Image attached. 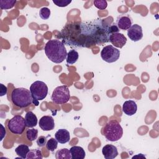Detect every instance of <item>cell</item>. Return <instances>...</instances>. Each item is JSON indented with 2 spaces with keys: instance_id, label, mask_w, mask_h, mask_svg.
Instances as JSON below:
<instances>
[{
  "instance_id": "16",
  "label": "cell",
  "mask_w": 159,
  "mask_h": 159,
  "mask_svg": "<svg viewBox=\"0 0 159 159\" xmlns=\"http://www.w3.org/2000/svg\"><path fill=\"white\" fill-rule=\"evenodd\" d=\"M73 159H83L86 156L84 150L80 146H73L70 148Z\"/></svg>"
},
{
  "instance_id": "30",
  "label": "cell",
  "mask_w": 159,
  "mask_h": 159,
  "mask_svg": "<svg viewBox=\"0 0 159 159\" xmlns=\"http://www.w3.org/2000/svg\"><path fill=\"white\" fill-rule=\"evenodd\" d=\"M1 86V91H0V96H2L4 95H6L7 91V87L4 86L3 84H0Z\"/></svg>"
},
{
  "instance_id": "22",
  "label": "cell",
  "mask_w": 159,
  "mask_h": 159,
  "mask_svg": "<svg viewBox=\"0 0 159 159\" xmlns=\"http://www.w3.org/2000/svg\"><path fill=\"white\" fill-rule=\"evenodd\" d=\"M27 158L28 159H42V154L40 150L38 149H33L30 150L27 155Z\"/></svg>"
},
{
  "instance_id": "19",
  "label": "cell",
  "mask_w": 159,
  "mask_h": 159,
  "mask_svg": "<svg viewBox=\"0 0 159 159\" xmlns=\"http://www.w3.org/2000/svg\"><path fill=\"white\" fill-rule=\"evenodd\" d=\"M29 151V147L25 144H20L15 149L16 154L20 158H27V155Z\"/></svg>"
},
{
  "instance_id": "11",
  "label": "cell",
  "mask_w": 159,
  "mask_h": 159,
  "mask_svg": "<svg viewBox=\"0 0 159 159\" xmlns=\"http://www.w3.org/2000/svg\"><path fill=\"white\" fill-rule=\"evenodd\" d=\"M117 25L122 30H128L132 25V20L129 14H122L117 18Z\"/></svg>"
},
{
  "instance_id": "2",
  "label": "cell",
  "mask_w": 159,
  "mask_h": 159,
  "mask_svg": "<svg viewBox=\"0 0 159 159\" xmlns=\"http://www.w3.org/2000/svg\"><path fill=\"white\" fill-rule=\"evenodd\" d=\"M47 58L55 63H61L66 58L67 52L65 45L58 39L48 41L44 47Z\"/></svg>"
},
{
  "instance_id": "4",
  "label": "cell",
  "mask_w": 159,
  "mask_h": 159,
  "mask_svg": "<svg viewBox=\"0 0 159 159\" xmlns=\"http://www.w3.org/2000/svg\"><path fill=\"white\" fill-rule=\"evenodd\" d=\"M103 135L109 141L116 142L122 137L123 129L118 121L111 120L104 127Z\"/></svg>"
},
{
  "instance_id": "6",
  "label": "cell",
  "mask_w": 159,
  "mask_h": 159,
  "mask_svg": "<svg viewBox=\"0 0 159 159\" xmlns=\"http://www.w3.org/2000/svg\"><path fill=\"white\" fill-rule=\"evenodd\" d=\"M70 98V90L67 86L62 85L57 87L53 91L51 99L57 104L66 103Z\"/></svg>"
},
{
  "instance_id": "23",
  "label": "cell",
  "mask_w": 159,
  "mask_h": 159,
  "mask_svg": "<svg viewBox=\"0 0 159 159\" xmlns=\"http://www.w3.org/2000/svg\"><path fill=\"white\" fill-rule=\"evenodd\" d=\"M38 130L36 129H29L26 131V137L30 141H34L37 139Z\"/></svg>"
},
{
  "instance_id": "14",
  "label": "cell",
  "mask_w": 159,
  "mask_h": 159,
  "mask_svg": "<svg viewBox=\"0 0 159 159\" xmlns=\"http://www.w3.org/2000/svg\"><path fill=\"white\" fill-rule=\"evenodd\" d=\"M137 111V105L133 100H128L124 102L122 105L123 112L129 116L134 115Z\"/></svg>"
},
{
  "instance_id": "3",
  "label": "cell",
  "mask_w": 159,
  "mask_h": 159,
  "mask_svg": "<svg viewBox=\"0 0 159 159\" xmlns=\"http://www.w3.org/2000/svg\"><path fill=\"white\" fill-rule=\"evenodd\" d=\"M12 103L20 108L26 107L33 102V99L30 90L24 88H14L11 93Z\"/></svg>"
},
{
  "instance_id": "27",
  "label": "cell",
  "mask_w": 159,
  "mask_h": 159,
  "mask_svg": "<svg viewBox=\"0 0 159 159\" xmlns=\"http://www.w3.org/2000/svg\"><path fill=\"white\" fill-rule=\"evenodd\" d=\"M53 2L58 7H66L69 5L71 1L69 0H53Z\"/></svg>"
},
{
  "instance_id": "21",
  "label": "cell",
  "mask_w": 159,
  "mask_h": 159,
  "mask_svg": "<svg viewBox=\"0 0 159 159\" xmlns=\"http://www.w3.org/2000/svg\"><path fill=\"white\" fill-rule=\"evenodd\" d=\"M16 2L17 1L16 0H1L0 8L2 10L11 9L14 6Z\"/></svg>"
},
{
  "instance_id": "5",
  "label": "cell",
  "mask_w": 159,
  "mask_h": 159,
  "mask_svg": "<svg viewBox=\"0 0 159 159\" xmlns=\"http://www.w3.org/2000/svg\"><path fill=\"white\" fill-rule=\"evenodd\" d=\"M33 103L35 106L39 105V101L44 99L48 94V87L47 84L41 81L34 82L30 86Z\"/></svg>"
},
{
  "instance_id": "13",
  "label": "cell",
  "mask_w": 159,
  "mask_h": 159,
  "mask_svg": "<svg viewBox=\"0 0 159 159\" xmlns=\"http://www.w3.org/2000/svg\"><path fill=\"white\" fill-rule=\"evenodd\" d=\"M102 153L106 159H113L119 154L117 147L111 144L106 145L102 147Z\"/></svg>"
},
{
  "instance_id": "31",
  "label": "cell",
  "mask_w": 159,
  "mask_h": 159,
  "mask_svg": "<svg viewBox=\"0 0 159 159\" xmlns=\"http://www.w3.org/2000/svg\"><path fill=\"white\" fill-rule=\"evenodd\" d=\"M1 126L2 127V129H1V134H2V136H1V140H2L4 136V134H6V130L4 129L3 125L2 124H1Z\"/></svg>"
},
{
  "instance_id": "12",
  "label": "cell",
  "mask_w": 159,
  "mask_h": 159,
  "mask_svg": "<svg viewBox=\"0 0 159 159\" xmlns=\"http://www.w3.org/2000/svg\"><path fill=\"white\" fill-rule=\"evenodd\" d=\"M39 127L44 131L52 130L55 127V122L53 117L50 116H42L39 122Z\"/></svg>"
},
{
  "instance_id": "9",
  "label": "cell",
  "mask_w": 159,
  "mask_h": 159,
  "mask_svg": "<svg viewBox=\"0 0 159 159\" xmlns=\"http://www.w3.org/2000/svg\"><path fill=\"white\" fill-rule=\"evenodd\" d=\"M127 35L133 42H137L143 37L142 28L138 24H134L127 30Z\"/></svg>"
},
{
  "instance_id": "1",
  "label": "cell",
  "mask_w": 159,
  "mask_h": 159,
  "mask_svg": "<svg viewBox=\"0 0 159 159\" xmlns=\"http://www.w3.org/2000/svg\"><path fill=\"white\" fill-rule=\"evenodd\" d=\"M58 36L64 45L78 47H91L109 42V25L100 19L88 22L66 24Z\"/></svg>"
},
{
  "instance_id": "26",
  "label": "cell",
  "mask_w": 159,
  "mask_h": 159,
  "mask_svg": "<svg viewBox=\"0 0 159 159\" xmlns=\"http://www.w3.org/2000/svg\"><path fill=\"white\" fill-rule=\"evenodd\" d=\"M93 3L94 6L100 10L105 9L107 6V1L104 0H95Z\"/></svg>"
},
{
  "instance_id": "25",
  "label": "cell",
  "mask_w": 159,
  "mask_h": 159,
  "mask_svg": "<svg viewBox=\"0 0 159 159\" xmlns=\"http://www.w3.org/2000/svg\"><path fill=\"white\" fill-rule=\"evenodd\" d=\"M50 10L47 7H43L41 8L39 11L40 17L43 20L48 19L50 16Z\"/></svg>"
},
{
  "instance_id": "10",
  "label": "cell",
  "mask_w": 159,
  "mask_h": 159,
  "mask_svg": "<svg viewBox=\"0 0 159 159\" xmlns=\"http://www.w3.org/2000/svg\"><path fill=\"white\" fill-rule=\"evenodd\" d=\"M109 42L116 47L122 48L127 42V39L120 32L113 33L109 36Z\"/></svg>"
},
{
  "instance_id": "28",
  "label": "cell",
  "mask_w": 159,
  "mask_h": 159,
  "mask_svg": "<svg viewBox=\"0 0 159 159\" xmlns=\"http://www.w3.org/2000/svg\"><path fill=\"white\" fill-rule=\"evenodd\" d=\"M47 142V137L45 136H43V135L40 136L37 140V144L40 147H42L45 146L46 145Z\"/></svg>"
},
{
  "instance_id": "17",
  "label": "cell",
  "mask_w": 159,
  "mask_h": 159,
  "mask_svg": "<svg viewBox=\"0 0 159 159\" xmlns=\"http://www.w3.org/2000/svg\"><path fill=\"white\" fill-rule=\"evenodd\" d=\"M25 122L26 127L32 128L35 127L37 124V117L36 115L32 111H29L25 116Z\"/></svg>"
},
{
  "instance_id": "24",
  "label": "cell",
  "mask_w": 159,
  "mask_h": 159,
  "mask_svg": "<svg viewBox=\"0 0 159 159\" xmlns=\"http://www.w3.org/2000/svg\"><path fill=\"white\" fill-rule=\"evenodd\" d=\"M58 146V141L56 140V139L54 138H50L46 143V147L51 152H53Z\"/></svg>"
},
{
  "instance_id": "20",
  "label": "cell",
  "mask_w": 159,
  "mask_h": 159,
  "mask_svg": "<svg viewBox=\"0 0 159 159\" xmlns=\"http://www.w3.org/2000/svg\"><path fill=\"white\" fill-rule=\"evenodd\" d=\"M55 158L57 159H70L71 158V155L70 150L67 148H62L58 150L55 153Z\"/></svg>"
},
{
  "instance_id": "29",
  "label": "cell",
  "mask_w": 159,
  "mask_h": 159,
  "mask_svg": "<svg viewBox=\"0 0 159 159\" xmlns=\"http://www.w3.org/2000/svg\"><path fill=\"white\" fill-rule=\"evenodd\" d=\"M119 29L117 27V25L113 23L111 25H109V32L110 34H112L113 33H116V32H119Z\"/></svg>"
},
{
  "instance_id": "7",
  "label": "cell",
  "mask_w": 159,
  "mask_h": 159,
  "mask_svg": "<svg viewBox=\"0 0 159 159\" xmlns=\"http://www.w3.org/2000/svg\"><path fill=\"white\" fill-rule=\"evenodd\" d=\"M26 127L25 119L19 115L14 116L11 118L7 124L9 130L14 134L20 135L23 133Z\"/></svg>"
},
{
  "instance_id": "15",
  "label": "cell",
  "mask_w": 159,
  "mask_h": 159,
  "mask_svg": "<svg viewBox=\"0 0 159 159\" xmlns=\"http://www.w3.org/2000/svg\"><path fill=\"white\" fill-rule=\"evenodd\" d=\"M55 138L58 143L64 144L70 141V134L66 129H60L55 134Z\"/></svg>"
},
{
  "instance_id": "8",
  "label": "cell",
  "mask_w": 159,
  "mask_h": 159,
  "mask_svg": "<svg viewBox=\"0 0 159 159\" xmlns=\"http://www.w3.org/2000/svg\"><path fill=\"white\" fill-rule=\"evenodd\" d=\"M101 57L107 63H114L119 58L120 51L112 45H106L101 50Z\"/></svg>"
},
{
  "instance_id": "18",
  "label": "cell",
  "mask_w": 159,
  "mask_h": 159,
  "mask_svg": "<svg viewBox=\"0 0 159 159\" xmlns=\"http://www.w3.org/2000/svg\"><path fill=\"white\" fill-rule=\"evenodd\" d=\"M79 58L78 52L75 49L70 50L68 53H67L66 61L68 65H73L75 63Z\"/></svg>"
}]
</instances>
